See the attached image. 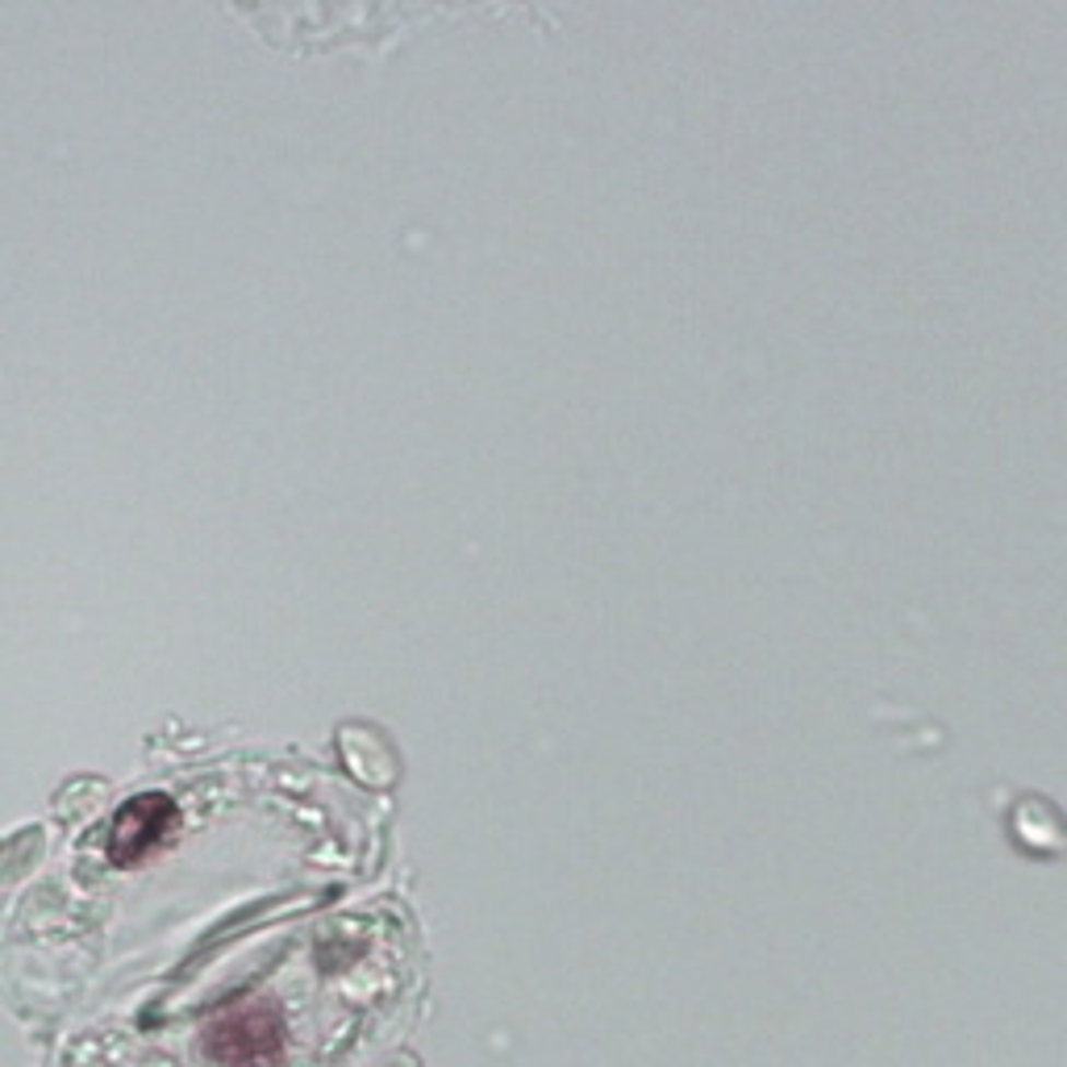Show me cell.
<instances>
[{
    "mask_svg": "<svg viewBox=\"0 0 1067 1067\" xmlns=\"http://www.w3.org/2000/svg\"><path fill=\"white\" fill-rule=\"evenodd\" d=\"M209 1059L222 1067H259L267 1059L280 1055V1022L259 1009V1005H243L234 1013H222L209 1025Z\"/></svg>",
    "mask_w": 1067,
    "mask_h": 1067,
    "instance_id": "1",
    "label": "cell"
},
{
    "mask_svg": "<svg viewBox=\"0 0 1067 1067\" xmlns=\"http://www.w3.org/2000/svg\"><path fill=\"white\" fill-rule=\"evenodd\" d=\"M163 822H167V805L159 797H146L138 800V805H130L126 813H121V822H117V830H113V859H133V855H142L146 846L159 839V830H163Z\"/></svg>",
    "mask_w": 1067,
    "mask_h": 1067,
    "instance_id": "2",
    "label": "cell"
}]
</instances>
